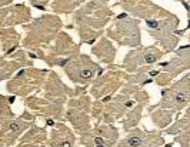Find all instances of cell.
Returning a JSON list of instances; mask_svg holds the SVG:
<instances>
[{"label": "cell", "mask_w": 190, "mask_h": 147, "mask_svg": "<svg viewBox=\"0 0 190 147\" xmlns=\"http://www.w3.org/2000/svg\"><path fill=\"white\" fill-rule=\"evenodd\" d=\"M140 143H142L140 137H132V139H129V146H132V147L140 146Z\"/></svg>", "instance_id": "1"}, {"label": "cell", "mask_w": 190, "mask_h": 147, "mask_svg": "<svg viewBox=\"0 0 190 147\" xmlns=\"http://www.w3.org/2000/svg\"><path fill=\"white\" fill-rule=\"evenodd\" d=\"M80 74H82L83 79H90V77L93 76V72H92V70H82Z\"/></svg>", "instance_id": "2"}, {"label": "cell", "mask_w": 190, "mask_h": 147, "mask_svg": "<svg viewBox=\"0 0 190 147\" xmlns=\"http://www.w3.org/2000/svg\"><path fill=\"white\" fill-rule=\"evenodd\" d=\"M10 130H13V131H17V130H19V126H17L16 123H12V124H10Z\"/></svg>", "instance_id": "3"}, {"label": "cell", "mask_w": 190, "mask_h": 147, "mask_svg": "<svg viewBox=\"0 0 190 147\" xmlns=\"http://www.w3.org/2000/svg\"><path fill=\"white\" fill-rule=\"evenodd\" d=\"M154 60H156L154 56H147V57H146V62H147V63H152V62H154Z\"/></svg>", "instance_id": "4"}, {"label": "cell", "mask_w": 190, "mask_h": 147, "mask_svg": "<svg viewBox=\"0 0 190 147\" xmlns=\"http://www.w3.org/2000/svg\"><path fill=\"white\" fill-rule=\"evenodd\" d=\"M62 147H70V143H64V144H62Z\"/></svg>", "instance_id": "5"}]
</instances>
